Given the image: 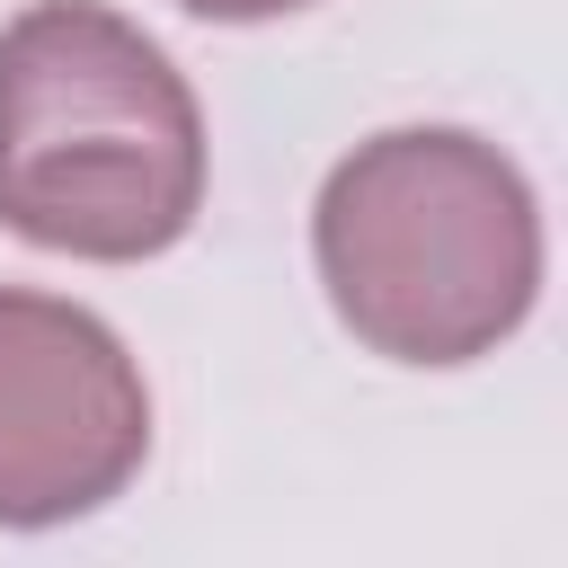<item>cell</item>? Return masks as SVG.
Returning a JSON list of instances; mask_svg holds the SVG:
<instances>
[{
  "label": "cell",
  "mask_w": 568,
  "mask_h": 568,
  "mask_svg": "<svg viewBox=\"0 0 568 568\" xmlns=\"http://www.w3.org/2000/svg\"><path fill=\"white\" fill-rule=\"evenodd\" d=\"M142 453L151 390L124 337L62 293L0 284V532L115 506Z\"/></svg>",
  "instance_id": "cell-3"
},
{
  "label": "cell",
  "mask_w": 568,
  "mask_h": 568,
  "mask_svg": "<svg viewBox=\"0 0 568 568\" xmlns=\"http://www.w3.org/2000/svg\"><path fill=\"white\" fill-rule=\"evenodd\" d=\"M178 9H195V18H213V27H257V18H293V9H311V0H178Z\"/></svg>",
  "instance_id": "cell-4"
},
{
  "label": "cell",
  "mask_w": 568,
  "mask_h": 568,
  "mask_svg": "<svg viewBox=\"0 0 568 568\" xmlns=\"http://www.w3.org/2000/svg\"><path fill=\"white\" fill-rule=\"evenodd\" d=\"M311 257L355 346L390 364H479L541 293V204L524 169L462 124L355 142L311 204Z\"/></svg>",
  "instance_id": "cell-2"
},
{
  "label": "cell",
  "mask_w": 568,
  "mask_h": 568,
  "mask_svg": "<svg viewBox=\"0 0 568 568\" xmlns=\"http://www.w3.org/2000/svg\"><path fill=\"white\" fill-rule=\"evenodd\" d=\"M204 213V115L178 62L98 0H36L0 27V231L53 257L133 266Z\"/></svg>",
  "instance_id": "cell-1"
}]
</instances>
